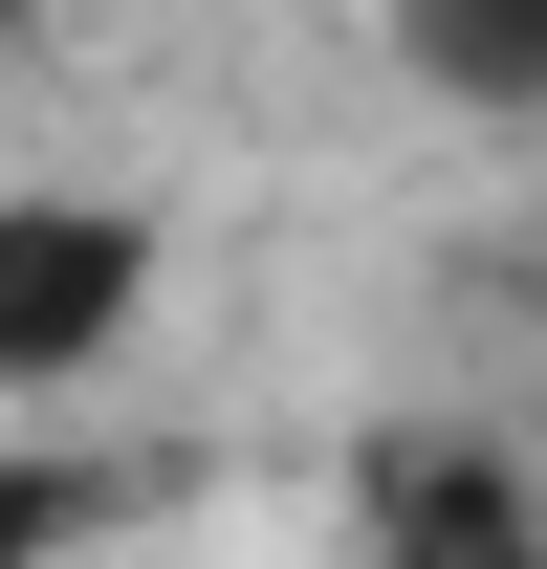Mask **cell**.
Listing matches in <instances>:
<instances>
[{"instance_id":"obj_1","label":"cell","mask_w":547,"mask_h":569,"mask_svg":"<svg viewBox=\"0 0 547 569\" xmlns=\"http://www.w3.org/2000/svg\"><path fill=\"white\" fill-rule=\"evenodd\" d=\"M350 569H547V460L481 417H395L350 460Z\"/></svg>"},{"instance_id":"obj_2","label":"cell","mask_w":547,"mask_h":569,"mask_svg":"<svg viewBox=\"0 0 547 569\" xmlns=\"http://www.w3.org/2000/svg\"><path fill=\"white\" fill-rule=\"evenodd\" d=\"M132 307H153V219L132 198H0V395L110 372Z\"/></svg>"},{"instance_id":"obj_3","label":"cell","mask_w":547,"mask_h":569,"mask_svg":"<svg viewBox=\"0 0 547 569\" xmlns=\"http://www.w3.org/2000/svg\"><path fill=\"white\" fill-rule=\"evenodd\" d=\"M395 67L481 132H547V0H395Z\"/></svg>"},{"instance_id":"obj_4","label":"cell","mask_w":547,"mask_h":569,"mask_svg":"<svg viewBox=\"0 0 547 569\" xmlns=\"http://www.w3.org/2000/svg\"><path fill=\"white\" fill-rule=\"evenodd\" d=\"M110 503H132V482H110L88 438H0V569H67Z\"/></svg>"},{"instance_id":"obj_5","label":"cell","mask_w":547,"mask_h":569,"mask_svg":"<svg viewBox=\"0 0 547 569\" xmlns=\"http://www.w3.org/2000/svg\"><path fill=\"white\" fill-rule=\"evenodd\" d=\"M526 329H547V263H526Z\"/></svg>"},{"instance_id":"obj_6","label":"cell","mask_w":547,"mask_h":569,"mask_svg":"<svg viewBox=\"0 0 547 569\" xmlns=\"http://www.w3.org/2000/svg\"><path fill=\"white\" fill-rule=\"evenodd\" d=\"M0 22H22V0H0Z\"/></svg>"}]
</instances>
